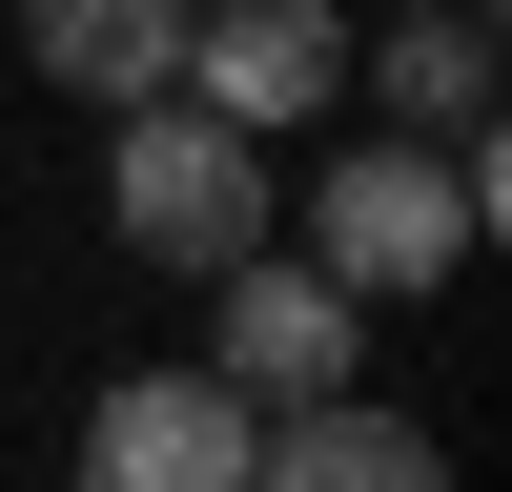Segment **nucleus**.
<instances>
[{
	"mask_svg": "<svg viewBox=\"0 0 512 492\" xmlns=\"http://www.w3.org/2000/svg\"><path fill=\"white\" fill-rule=\"evenodd\" d=\"M472 246H492V144H390V123H369L308 185V267L349 287V308H410V287H451Z\"/></svg>",
	"mask_w": 512,
	"mask_h": 492,
	"instance_id": "obj_1",
	"label": "nucleus"
},
{
	"mask_svg": "<svg viewBox=\"0 0 512 492\" xmlns=\"http://www.w3.org/2000/svg\"><path fill=\"white\" fill-rule=\"evenodd\" d=\"M103 226L144 246V267H185V287H205V267H246L287 205H267V144H246V123H205L185 82H164V103H123V123H103Z\"/></svg>",
	"mask_w": 512,
	"mask_h": 492,
	"instance_id": "obj_2",
	"label": "nucleus"
},
{
	"mask_svg": "<svg viewBox=\"0 0 512 492\" xmlns=\"http://www.w3.org/2000/svg\"><path fill=\"white\" fill-rule=\"evenodd\" d=\"M185 103L205 123H328L349 103V0H226V21H185Z\"/></svg>",
	"mask_w": 512,
	"mask_h": 492,
	"instance_id": "obj_3",
	"label": "nucleus"
},
{
	"mask_svg": "<svg viewBox=\"0 0 512 492\" xmlns=\"http://www.w3.org/2000/svg\"><path fill=\"white\" fill-rule=\"evenodd\" d=\"M246 431H267V410H246L226 369H123V390L82 410V492H246Z\"/></svg>",
	"mask_w": 512,
	"mask_h": 492,
	"instance_id": "obj_4",
	"label": "nucleus"
},
{
	"mask_svg": "<svg viewBox=\"0 0 512 492\" xmlns=\"http://www.w3.org/2000/svg\"><path fill=\"white\" fill-rule=\"evenodd\" d=\"M205 287H226V390L246 410H287V390H349V349H369V308H349V287H328L308 267V246H246V267H205Z\"/></svg>",
	"mask_w": 512,
	"mask_h": 492,
	"instance_id": "obj_5",
	"label": "nucleus"
},
{
	"mask_svg": "<svg viewBox=\"0 0 512 492\" xmlns=\"http://www.w3.org/2000/svg\"><path fill=\"white\" fill-rule=\"evenodd\" d=\"M246 492H451V451L410 431L390 390H287L246 431Z\"/></svg>",
	"mask_w": 512,
	"mask_h": 492,
	"instance_id": "obj_6",
	"label": "nucleus"
},
{
	"mask_svg": "<svg viewBox=\"0 0 512 492\" xmlns=\"http://www.w3.org/2000/svg\"><path fill=\"white\" fill-rule=\"evenodd\" d=\"M185 21H205V0H21V62L41 82H62V103H164V82H185Z\"/></svg>",
	"mask_w": 512,
	"mask_h": 492,
	"instance_id": "obj_7",
	"label": "nucleus"
},
{
	"mask_svg": "<svg viewBox=\"0 0 512 492\" xmlns=\"http://www.w3.org/2000/svg\"><path fill=\"white\" fill-rule=\"evenodd\" d=\"M390 123H431V144H492V0H431V21L390 41Z\"/></svg>",
	"mask_w": 512,
	"mask_h": 492,
	"instance_id": "obj_8",
	"label": "nucleus"
}]
</instances>
